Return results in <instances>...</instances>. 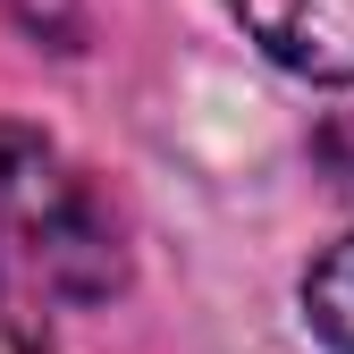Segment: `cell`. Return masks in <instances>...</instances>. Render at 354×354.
<instances>
[{
  "instance_id": "3",
  "label": "cell",
  "mask_w": 354,
  "mask_h": 354,
  "mask_svg": "<svg viewBox=\"0 0 354 354\" xmlns=\"http://www.w3.org/2000/svg\"><path fill=\"white\" fill-rule=\"evenodd\" d=\"M304 321L321 329L329 354H354V236H337L313 270H304Z\"/></svg>"
},
{
  "instance_id": "2",
  "label": "cell",
  "mask_w": 354,
  "mask_h": 354,
  "mask_svg": "<svg viewBox=\"0 0 354 354\" xmlns=\"http://www.w3.org/2000/svg\"><path fill=\"white\" fill-rule=\"evenodd\" d=\"M245 42H261L304 84H354V0H228Z\"/></svg>"
},
{
  "instance_id": "4",
  "label": "cell",
  "mask_w": 354,
  "mask_h": 354,
  "mask_svg": "<svg viewBox=\"0 0 354 354\" xmlns=\"http://www.w3.org/2000/svg\"><path fill=\"white\" fill-rule=\"evenodd\" d=\"M34 42H51V51H84V9L76 0H0Z\"/></svg>"
},
{
  "instance_id": "1",
  "label": "cell",
  "mask_w": 354,
  "mask_h": 354,
  "mask_svg": "<svg viewBox=\"0 0 354 354\" xmlns=\"http://www.w3.org/2000/svg\"><path fill=\"white\" fill-rule=\"evenodd\" d=\"M0 236L17 245V261L68 304H102L127 287L118 219L102 194L26 127H0Z\"/></svg>"
},
{
  "instance_id": "5",
  "label": "cell",
  "mask_w": 354,
  "mask_h": 354,
  "mask_svg": "<svg viewBox=\"0 0 354 354\" xmlns=\"http://www.w3.org/2000/svg\"><path fill=\"white\" fill-rule=\"evenodd\" d=\"M0 354H59V346H51V329L34 321V304L9 287V270H0Z\"/></svg>"
}]
</instances>
